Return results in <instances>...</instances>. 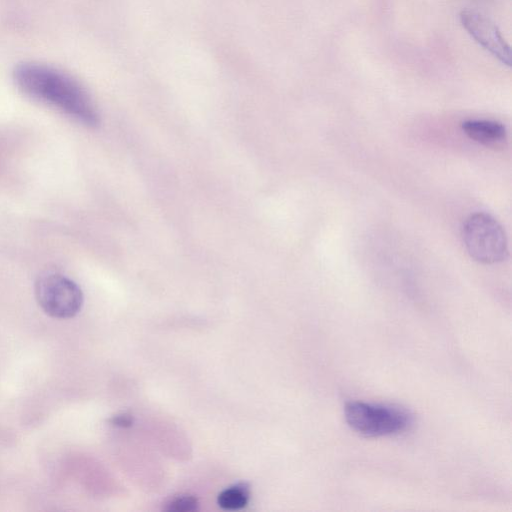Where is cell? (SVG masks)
<instances>
[{"instance_id":"cell-1","label":"cell","mask_w":512,"mask_h":512,"mask_svg":"<svg viewBox=\"0 0 512 512\" xmlns=\"http://www.w3.org/2000/svg\"><path fill=\"white\" fill-rule=\"evenodd\" d=\"M14 80L27 96L47 104L77 122L95 127L98 110L86 89L70 75L51 66L23 63L16 67Z\"/></svg>"},{"instance_id":"cell-2","label":"cell","mask_w":512,"mask_h":512,"mask_svg":"<svg viewBox=\"0 0 512 512\" xmlns=\"http://www.w3.org/2000/svg\"><path fill=\"white\" fill-rule=\"evenodd\" d=\"M345 420L356 432L368 437L389 436L405 431L411 415L401 407L351 401L344 408Z\"/></svg>"},{"instance_id":"cell-3","label":"cell","mask_w":512,"mask_h":512,"mask_svg":"<svg viewBox=\"0 0 512 512\" xmlns=\"http://www.w3.org/2000/svg\"><path fill=\"white\" fill-rule=\"evenodd\" d=\"M462 239L468 254L480 263H498L508 255L506 234L499 222L487 213L477 212L465 220Z\"/></svg>"},{"instance_id":"cell-4","label":"cell","mask_w":512,"mask_h":512,"mask_svg":"<svg viewBox=\"0 0 512 512\" xmlns=\"http://www.w3.org/2000/svg\"><path fill=\"white\" fill-rule=\"evenodd\" d=\"M35 296L42 310L57 319L74 317L83 304L80 287L58 273L41 275L35 283Z\"/></svg>"},{"instance_id":"cell-5","label":"cell","mask_w":512,"mask_h":512,"mask_svg":"<svg viewBox=\"0 0 512 512\" xmlns=\"http://www.w3.org/2000/svg\"><path fill=\"white\" fill-rule=\"evenodd\" d=\"M459 20L479 45L502 64L511 65L510 46L489 18L474 10H463L459 14Z\"/></svg>"},{"instance_id":"cell-6","label":"cell","mask_w":512,"mask_h":512,"mask_svg":"<svg viewBox=\"0 0 512 512\" xmlns=\"http://www.w3.org/2000/svg\"><path fill=\"white\" fill-rule=\"evenodd\" d=\"M463 132L473 141L487 147H500L507 139L503 124L484 119H470L462 122Z\"/></svg>"},{"instance_id":"cell-7","label":"cell","mask_w":512,"mask_h":512,"mask_svg":"<svg viewBox=\"0 0 512 512\" xmlns=\"http://www.w3.org/2000/svg\"><path fill=\"white\" fill-rule=\"evenodd\" d=\"M250 498V487L247 483L234 484L223 490L217 498L219 507L234 511L244 508Z\"/></svg>"},{"instance_id":"cell-8","label":"cell","mask_w":512,"mask_h":512,"mask_svg":"<svg viewBox=\"0 0 512 512\" xmlns=\"http://www.w3.org/2000/svg\"><path fill=\"white\" fill-rule=\"evenodd\" d=\"M199 502L193 495H179L170 499L165 506L169 512H192L198 509Z\"/></svg>"},{"instance_id":"cell-9","label":"cell","mask_w":512,"mask_h":512,"mask_svg":"<svg viewBox=\"0 0 512 512\" xmlns=\"http://www.w3.org/2000/svg\"><path fill=\"white\" fill-rule=\"evenodd\" d=\"M110 424L120 428H127L133 425L134 419L128 413H119L112 416L109 420Z\"/></svg>"}]
</instances>
